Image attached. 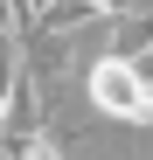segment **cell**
Wrapping results in <instances>:
<instances>
[{
    "instance_id": "1",
    "label": "cell",
    "mask_w": 153,
    "mask_h": 160,
    "mask_svg": "<svg viewBox=\"0 0 153 160\" xmlns=\"http://www.w3.org/2000/svg\"><path fill=\"white\" fill-rule=\"evenodd\" d=\"M84 104L97 125H125V132H153V77L132 56L97 49L84 63Z\"/></svg>"
}]
</instances>
